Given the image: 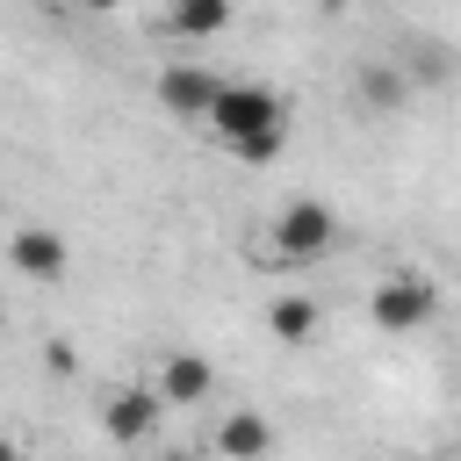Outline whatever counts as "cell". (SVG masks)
<instances>
[{
  "mask_svg": "<svg viewBox=\"0 0 461 461\" xmlns=\"http://www.w3.org/2000/svg\"><path fill=\"white\" fill-rule=\"evenodd\" d=\"M331 245H339V216H331V202L303 194V202H288V209L267 223V245H259V259L303 267V259H317V252H331Z\"/></svg>",
  "mask_w": 461,
  "mask_h": 461,
  "instance_id": "obj_1",
  "label": "cell"
},
{
  "mask_svg": "<svg viewBox=\"0 0 461 461\" xmlns=\"http://www.w3.org/2000/svg\"><path fill=\"white\" fill-rule=\"evenodd\" d=\"M209 130L216 144H245V137H267V130H288V101L274 86H252V79H230L223 101L209 108Z\"/></svg>",
  "mask_w": 461,
  "mask_h": 461,
  "instance_id": "obj_2",
  "label": "cell"
},
{
  "mask_svg": "<svg viewBox=\"0 0 461 461\" xmlns=\"http://www.w3.org/2000/svg\"><path fill=\"white\" fill-rule=\"evenodd\" d=\"M432 310H439V288L425 274H382L367 288V317L382 331H418V324H432Z\"/></svg>",
  "mask_w": 461,
  "mask_h": 461,
  "instance_id": "obj_3",
  "label": "cell"
},
{
  "mask_svg": "<svg viewBox=\"0 0 461 461\" xmlns=\"http://www.w3.org/2000/svg\"><path fill=\"white\" fill-rule=\"evenodd\" d=\"M223 86H230V79H216L209 65H166V72H158V101H166L180 122H209V108L223 101Z\"/></svg>",
  "mask_w": 461,
  "mask_h": 461,
  "instance_id": "obj_4",
  "label": "cell"
},
{
  "mask_svg": "<svg viewBox=\"0 0 461 461\" xmlns=\"http://www.w3.org/2000/svg\"><path fill=\"white\" fill-rule=\"evenodd\" d=\"M7 259H14L22 281H65L72 245H65L50 223H22V230H7Z\"/></svg>",
  "mask_w": 461,
  "mask_h": 461,
  "instance_id": "obj_5",
  "label": "cell"
},
{
  "mask_svg": "<svg viewBox=\"0 0 461 461\" xmlns=\"http://www.w3.org/2000/svg\"><path fill=\"white\" fill-rule=\"evenodd\" d=\"M158 389H115L108 403H101V432L115 439V447H137V439H151V425H158Z\"/></svg>",
  "mask_w": 461,
  "mask_h": 461,
  "instance_id": "obj_6",
  "label": "cell"
},
{
  "mask_svg": "<svg viewBox=\"0 0 461 461\" xmlns=\"http://www.w3.org/2000/svg\"><path fill=\"white\" fill-rule=\"evenodd\" d=\"M353 86H360L367 115H396V108L411 101V72H403L396 58H360V65H353Z\"/></svg>",
  "mask_w": 461,
  "mask_h": 461,
  "instance_id": "obj_7",
  "label": "cell"
},
{
  "mask_svg": "<svg viewBox=\"0 0 461 461\" xmlns=\"http://www.w3.org/2000/svg\"><path fill=\"white\" fill-rule=\"evenodd\" d=\"M209 389H216V367H209L202 353H166V367H158V403H209Z\"/></svg>",
  "mask_w": 461,
  "mask_h": 461,
  "instance_id": "obj_8",
  "label": "cell"
},
{
  "mask_svg": "<svg viewBox=\"0 0 461 461\" xmlns=\"http://www.w3.org/2000/svg\"><path fill=\"white\" fill-rule=\"evenodd\" d=\"M216 454H223V461H267V454H274V425H267L259 411H230V418L216 425Z\"/></svg>",
  "mask_w": 461,
  "mask_h": 461,
  "instance_id": "obj_9",
  "label": "cell"
},
{
  "mask_svg": "<svg viewBox=\"0 0 461 461\" xmlns=\"http://www.w3.org/2000/svg\"><path fill=\"white\" fill-rule=\"evenodd\" d=\"M267 331H274L281 346H310V339H317V303H310L303 288H281V295L267 303Z\"/></svg>",
  "mask_w": 461,
  "mask_h": 461,
  "instance_id": "obj_10",
  "label": "cell"
},
{
  "mask_svg": "<svg viewBox=\"0 0 461 461\" xmlns=\"http://www.w3.org/2000/svg\"><path fill=\"white\" fill-rule=\"evenodd\" d=\"M166 29L187 36V43H194V36H223V29H230V0H180V7L166 14Z\"/></svg>",
  "mask_w": 461,
  "mask_h": 461,
  "instance_id": "obj_11",
  "label": "cell"
},
{
  "mask_svg": "<svg viewBox=\"0 0 461 461\" xmlns=\"http://www.w3.org/2000/svg\"><path fill=\"white\" fill-rule=\"evenodd\" d=\"M281 144H288V130H267V137H245V144H223L230 158H245V166H267V158H281Z\"/></svg>",
  "mask_w": 461,
  "mask_h": 461,
  "instance_id": "obj_12",
  "label": "cell"
},
{
  "mask_svg": "<svg viewBox=\"0 0 461 461\" xmlns=\"http://www.w3.org/2000/svg\"><path fill=\"white\" fill-rule=\"evenodd\" d=\"M72 367H79L72 339H50V346H43V375H72Z\"/></svg>",
  "mask_w": 461,
  "mask_h": 461,
  "instance_id": "obj_13",
  "label": "cell"
},
{
  "mask_svg": "<svg viewBox=\"0 0 461 461\" xmlns=\"http://www.w3.org/2000/svg\"><path fill=\"white\" fill-rule=\"evenodd\" d=\"M0 461H22V447H14V439H7V432H0Z\"/></svg>",
  "mask_w": 461,
  "mask_h": 461,
  "instance_id": "obj_14",
  "label": "cell"
},
{
  "mask_svg": "<svg viewBox=\"0 0 461 461\" xmlns=\"http://www.w3.org/2000/svg\"><path fill=\"white\" fill-rule=\"evenodd\" d=\"M418 461H439V454H418Z\"/></svg>",
  "mask_w": 461,
  "mask_h": 461,
  "instance_id": "obj_15",
  "label": "cell"
},
{
  "mask_svg": "<svg viewBox=\"0 0 461 461\" xmlns=\"http://www.w3.org/2000/svg\"><path fill=\"white\" fill-rule=\"evenodd\" d=\"M0 331H7V310H0Z\"/></svg>",
  "mask_w": 461,
  "mask_h": 461,
  "instance_id": "obj_16",
  "label": "cell"
}]
</instances>
